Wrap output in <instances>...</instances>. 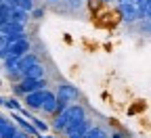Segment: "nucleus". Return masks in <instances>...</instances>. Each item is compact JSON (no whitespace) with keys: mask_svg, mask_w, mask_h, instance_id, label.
Listing matches in <instances>:
<instances>
[{"mask_svg":"<svg viewBox=\"0 0 151 138\" xmlns=\"http://www.w3.org/2000/svg\"><path fill=\"white\" fill-rule=\"evenodd\" d=\"M40 138H52V136H44V134H40Z\"/></svg>","mask_w":151,"mask_h":138,"instance_id":"nucleus-24","label":"nucleus"},{"mask_svg":"<svg viewBox=\"0 0 151 138\" xmlns=\"http://www.w3.org/2000/svg\"><path fill=\"white\" fill-rule=\"evenodd\" d=\"M109 138H111V136H109Z\"/></svg>","mask_w":151,"mask_h":138,"instance_id":"nucleus-25","label":"nucleus"},{"mask_svg":"<svg viewBox=\"0 0 151 138\" xmlns=\"http://www.w3.org/2000/svg\"><path fill=\"white\" fill-rule=\"evenodd\" d=\"M71 107V105H69ZM73 122V115H71V109H67V111H63V113H59V115H55V122H52V130H57V132H65L67 130V126Z\"/></svg>","mask_w":151,"mask_h":138,"instance_id":"nucleus-6","label":"nucleus"},{"mask_svg":"<svg viewBox=\"0 0 151 138\" xmlns=\"http://www.w3.org/2000/svg\"><path fill=\"white\" fill-rule=\"evenodd\" d=\"M44 17V9H34L32 11V19H42Z\"/></svg>","mask_w":151,"mask_h":138,"instance_id":"nucleus-19","label":"nucleus"},{"mask_svg":"<svg viewBox=\"0 0 151 138\" xmlns=\"http://www.w3.org/2000/svg\"><path fill=\"white\" fill-rule=\"evenodd\" d=\"M32 48V42H29V38H23V40H19V42H13V44H2V48H0V56H2V61L4 59H11V56H17V59H21L25 56Z\"/></svg>","mask_w":151,"mask_h":138,"instance_id":"nucleus-1","label":"nucleus"},{"mask_svg":"<svg viewBox=\"0 0 151 138\" xmlns=\"http://www.w3.org/2000/svg\"><path fill=\"white\" fill-rule=\"evenodd\" d=\"M48 90V88H46ZM46 90H38V92H32V94H25V107L27 109H40L42 111V105H44V96H46Z\"/></svg>","mask_w":151,"mask_h":138,"instance_id":"nucleus-5","label":"nucleus"},{"mask_svg":"<svg viewBox=\"0 0 151 138\" xmlns=\"http://www.w3.org/2000/svg\"><path fill=\"white\" fill-rule=\"evenodd\" d=\"M57 105H59V96L57 92H50L46 90V96H44V105H42V111L48 113V115H57Z\"/></svg>","mask_w":151,"mask_h":138,"instance_id":"nucleus-10","label":"nucleus"},{"mask_svg":"<svg viewBox=\"0 0 151 138\" xmlns=\"http://www.w3.org/2000/svg\"><path fill=\"white\" fill-rule=\"evenodd\" d=\"M86 136H88V138H109L111 134H107V130H103V128H99V126H92Z\"/></svg>","mask_w":151,"mask_h":138,"instance_id":"nucleus-16","label":"nucleus"},{"mask_svg":"<svg viewBox=\"0 0 151 138\" xmlns=\"http://www.w3.org/2000/svg\"><path fill=\"white\" fill-rule=\"evenodd\" d=\"M118 6H120V13H122V17L126 19V21L132 23V21H137V19H141L134 0H130V2H122V4H118Z\"/></svg>","mask_w":151,"mask_h":138,"instance_id":"nucleus-7","label":"nucleus"},{"mask_svg":"<svg viewBox=\"0 0 151 138\" xmlns=\"http://www.w3.org/2000/svg\"><path fill=\"white\" fill-rule=\"evenodd\" d=\"M11 119H15V122H17V126L21 128L25 134H29V136H34V138H40V134H42V132L38 130V128L27 119V117H23L19 111H13V113H11Z\"/></svg>","mask_w":151,"mask_h":138,"instance_id":"nucleus-3","label":"nucleus"},{"mask_svg":"<svg viewBox=\"0 0 151 138\" xmlns=\"http://www.w3.org/2000/svg\"><path fill=\"white\" fill-rule=\"evenodd\" d=\"M19 132L21 130H17L9 117H0V138H17Z\"/></svg>","mask_w":151,"mask_h":138,"instance_id":"nucleus-8","label":"nucleus"},{"mask_svg":"<svg viewBox=\"0 0 151 138\" xmlns=\"http://www.w3.org/2000/svg\"><path fill=\"white\" fill-rule=\"evenodd\" d=\"M17 138H32V136H29V134H25V132L21 130V132H19V136H17Z\"/></svg>","mask_w":151,"mask_h":138,"instance_id":"nucleus-21","label":"nucleus"},{"mask_svg":"<svg viewBox=\"0 0 151 138\" xmlns=\"http://www.w3.org/2000/svg\"><path fill=\"white\" fill-rule=\"evenodd\" d=\"M29 122H32V124H34V126H36L38 130H40L42 134H46V132H48V124H46V122H42V119H38V117H32Z\"/></svg>","mask_w":151,"mask_h":138,"instance_id":"nucleus-18","label":"nucleus"},{"mask_svg":"<svg viewBox=\"0 0 151 138\" xmlns=\"http://www.w3.org/2000/svg\"><path fill=\"white\" fill-rule=\"evenodd\" d=\"M38 90H46V80H29V77H23L21 82L13 84V92L17 96H25V94H32V92H38Z\"/></svg>","mask_w":151,"mask_h":138,"instance_id":"nucleus-2","label":"nucleus"},{"mask_svg":"<svg viewBox=\"0 0 151 138\" xmlns=\"http://www.w3.org/2000/svg\"><path fill=\"white\" fill-rule=\"evenodd\" d=\"M101 2H118V0H101Z\"/></svg>","mask_w":151,"mask_h":138,"instance_id":"nucleus-23","label":"nucleus"},{"mask_svg":"<svg viewBox=\"0 0 151 138\" xmlns=\"http://www.w3.org/2000/svg\"><path fill=\"white\" fill-rule=\"evenodd\" d=\"M111 138H126V136L120 134V132H111Z\"/></svg>","mask_w":151,"mask_h":138,"instance_id":"nucleus-20","label":"nucleus"},{"mask_svg":"<svg viewBox=\"0 0 151 138\" xmlns=\"http://www.w3.org/2000/svg\"><path fill=\"white\" fill-rule=\"evenodd\" d=\"M86 134H88V132H86ZM86 134H76V136H67V138H88Z\"/></svg>","mask_w":151,"mask_h":138,"instance_id":"nucleus-22","label":"nucleus"},{"mask_svg":"<svg viewBox=\"0 0 151 138\" xmlns=\"http://www.w3.org/2000/svg\"><path fill=\"white\" fill-rule=\"evenodd\" d=\"M13 34H25V25L17 23V21H11L6 25H2V36H13Z\"/></svg>","mask_w":151,"mask_h":138,"instance_id":"nucleus-13","label":"nucleus"},{"mask_svg":"<svg viewBox=\"0 0 151 138\" xmlns=\"http://www.w3.org/2000/svg\"><path fill=\"white\" fill-rule=\"evenodd\" d=\"M57 96L63 98V101H67V103H73V101H78V98H80V92H78L76 86L63 82V84H59V88H57Z\"/></svg>","mask_w":151,"mask_h":138,"instance_id":"nucleus-4","label":"nucleus"},{"mask_svg":"<svg viewBox=\"0 0 151 138\" xmlns=\"http://www.w3.org/2000/svg\"><path fill=\"white\" fill-rule=\"evenodd\" d=\"M23 77H29V80H42V77H44V65L42 63L32 65L29 69L23 71Z\"/></svg>","mask_w":151,"mask_h":138,"instance_id":"nucleus-11","label":"nucleus"},{"mask_svg":"<svg viewBox=\"0 0 151 138\" xmlns=\"http://www.w3.org/2000/svg\"><path fill=\"white\" fill-rule=\"evenodd\" d=\"M13 11L15 6L13 4H4V2H0V25H6L13 21Z\"/></svg>","mask_w":151,"mask_h":138,"instance_id":"nucleus-12","label":"nucleus"},{"mask_svg":"<svg viewBox=\"0 0 151 138\" xmlns=\"http://www.w3.org/2000/svg\"><path fill=\"white\" fill-rule=\"evenodd\" d=\"M32 15L27 13V11H23L21 6H15V11H13V21H17V23H27V19H29Z\"/></svg>","mask_w":151,"mask_h":138,"instance_id":"nucleus-15","label":"nucleus"},{"mask_svg":"<svg viewBox=\"0 0 151 138\" xmlns=\"http://www.w3.org/2000/svg\"><path fill=\"white\" fill-rule=\"evenodd\" d=\"M36 63H40V59H38L34 52H27L25 56H21V61H19V71H25V69H29L32 65H36Z\"/></svg>","mask_w":151,"mask_h":138,"instance_id":"nucleus-14","label":"nucleus"},{"mask_svg":"<svg viewBox=\"0 0 151 138\" xmlns=\"http://www.w3.org/2000/svg\"><path fill=\"white\" fill-rule=\"evenodd\" d=\"M2 107L4 109H11V111H21V105H19V101H17V98H9V96H4L2 98Z\"/></svg>","mask_w":151,"mask_h":138,"instance_id":"nucleus-17","label":"nucleus"},{"mask_svg":"<svg viewBox=\"0 0 151 138\" xmlns=\"http://www.w3.org/2000/svg\"><path fill=\"white\" fill-rule=\"evenodd\" d=\"M92 126L88 124V119L84 117V119H76V122H71L69 126H67V130H65V136H76V134H86L88 130H90Z\"/></svg>","mask_w":151,"mask_h":138,"instance_id":"nucleus-9","label":"nucleus"}]
</instances>
